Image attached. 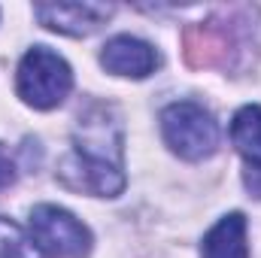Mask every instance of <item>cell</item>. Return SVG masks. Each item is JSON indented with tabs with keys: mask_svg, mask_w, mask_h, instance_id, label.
<instances>
[{
	"mask_svg": "<svg viewBox=\"0 0 261 258\" xmlns=\"http://www.w3.org/2000/svg\"><path fill=\"white\" fill-rule=\"evenodd\" d=\"M73 186L100 197H116L125 189L122 173V128L107 107L85 113L73 134Z\"/></svg>",
	"mask_w": 261,
	"mask_h": 258,
	"instance_id": "1",
	"label": "cell"
},
{
	"mask_svg": "<svg viewBox=\"0 0 261 258\" xmlns=\"http://www.w3.org/2000/svg\"><path fill=\"white\" fill-rule=\"evenodd\" d=\"M15 88H18V97L28 107H34V110H55L58 104H64V97L73 88V70L52 49L34 46L18 64Z\"/></svg>",
	"mask_w": 261,
	"mask_h": 258,
	"instance_id": "2",
	"label": "cell"
},
{
	"mask_svg": "<svg viewBox=\"0 0 261 258\" xmlns=\"http://www.w3.org/2000/svg\"><path fill=\"white\" fill-rule=\"evenodd\" d=\"M161 134L164 143L186 161L210 158L219 146V125L200 104L192 100L170 104L161 113Z\"/></svg>",
	"mask_w": 261,
	"mask_h": 258,
	"instance_id": "3",
	"label": "cell"
},
{
	"mask_svg": "<svg viewBox=\"0 0 261 258\" xmlns=\"http://www.w3.org/2000/svg\"><path fill=\"white\" fill-rule=\"evenodd\" d=\"M31 237L43 252L55 258H82L91 249L88 228L55 203H40L31 210Z\"/></svg>",
	"mask_w": 261,
	"mask_h": 258,
	"instance_id": "4",
	"label": "cell"
},
{
	"mask_svg": "<svg viewBox=\"0 0 261 258\" xmlns=\"http://www.w3.org/2000/svg\"><path fill=\"white\" fill-rule=\"evenodd\" d=\"M34 12L49 31H58L67 37H88L113 15V6H103V3H40Z\"/></svg>",
	"mask_w": 261,
	"mask_h": 258,
	"instance_id": "5",
	"label": "cell"
},
{
	"mask_svg": "<svg viewBox=\"0 0 261 258\" xmlns=\"http://www.w3.org/2000/svg\"><path fill=\"white\" fill-rule=\"evenodd\" d=\"M100 64L107 67L110 73H116V76L146 79V76L155 70V64H158V55H155V49H152L149 43L122 34V37H113V40L103 46Z\"/></svg>",
	"mask_w": 261,
	"mask_h": 258,
	"instance_id": "6",
	"label": "cell"
},
{
	"mask_svg": "<svg viewBox=\"0 0 261 258\" xmlns=\"http://www.w3.org/2000/svg\"><path fill=\"white\" fill-rule=\"evenodd\" d=\"M200 258H249L243 213H228L210 228L200 246Z\"/></svg>",
	"mask_w": 261,
	"mask_h": 258,
	"instance_id": "7",
	"label": "cell"
},
{
	"mask_svg": "<svg viewBox=\"0 0 261 258\" xmlns=\"http://www.w3.org/2000/svg\"><path fill=\"white\" fill-rule=\"evenodd\" d=\"M231 143L237 146V152L246 158L249 167L261 170V107L249 104L237 110L231 122Z\"/></svg>",
	"mask_w": 261,
	"mask_h": 258,
	"instance_id": "8",
	"label": "cell"
},
{
	"mask_svg": "<svg viewBox=\"0 0 261 258\" xmlns=\"http://www.w3.org/2000/svg\"><path fill=\"white\" fill-rule=\"evenodd\" d=\"M0 258H43V249L15 222L0 219Z\"/></svg>",
	"mask_w": 261,
	"mask_h": 258,
	"instance_id": "9",
	"label": "cell"
},
{
	"mask_svg": "<svg viewBox=\"0 0 261 258\" xmlns=\"http://www.w3.org/2000/svg\"><path fill=\"white\" fill-rule=\"evenodd\" d=\"M15 179V170H12V161H9V155L0 149V189H6L9 183Z\"/></svg>",
	"mask_w": 261,
	"mask_h": 258,
	"instance_id": "10",
	"label": "cell"
}]
</instances>
